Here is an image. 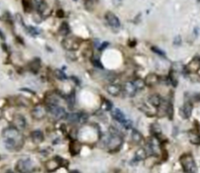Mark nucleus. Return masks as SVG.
I'll list each match as a JSON object with an SVG mask.
<instances>
[{
    "label": "nucleus",
    "mask_w": 200,
    "mask_h": 173,
    "mask_svg": "<svg viewBox=\"0 0 200 173\" xmlns=\"http://www.w3.org/2000/svg\"><path fill=\"white\" fill-rule=\"evenodd\" d=\"M4 145L8 150H18L24 144V137L14 127L5 129L2 134Z\"/></svg>",
    "instance_id": "nucleus-1"
},
{
    "label": "nucleus",
    "mask_w": 200,
    "mask_h": 173,
    "mask_svg": "<svg viewBox=\"0 0 200 173\" xmlns=\"http://www.w3.org/2000/svg\"><path fill=\"white\" fill-rule=\"evenodd\" d=\"M122 143H124V141H122L121 136H119L116 132L115 133H110L109 136L105 140V145L110 151L118 150L121 147Z\"/></svg>",
    "instance_id": "nucleus-2"
},
{
    "label": "nucleus",
    "mask_w": 200,
    "mask_h": 173,
    "mask_svg": "<svg viewBox=\"0 0 200 173\" xmlns=\"http://www.w3.org/2000/svg\"><path fill=\"white\" fill-rule=\"evenodd\" d=\"M182 168L186 173H195L196 172V164L194 161L193 157L191 155H184L180 159Z\"/></svg>",
    "instance_id": "nucleus-3"
},
{
    "label": "nucleus",
    "mask_w": 200,
    "mask_h": 173,
    "mask_svg": "<svg viewBox=\"0 0 200 173\" xmlns=\"http://www.w3.org/2000/svg\"><path fill=\"white\" fill-rule=\"evenodd\" d=\"M16 170L19 173H32L33 171V164L29 158H21L16 163Z\"/></svg>",
    "instance_id": "nucleus-4"
},
{
    "label": "nucleus",
    "mask_w": 200,
    "mask_h": 173,
    "mask_svg": "<svg viewBox=\"0 0 200 173\" xmlns=\"http://www.w3.org/2000/svg\"><path fill=\"white\" fill-rule=\"evenodd\" d=\"M82 43V40L79 39V38H66L65 40H63L62 46L64 47V49L67 51H76L79 49Z\"/></svg>",
    "instance_id": "nucleus-5"
},
{
    "label": "nucleus",
    "mask_w": 200,
    "mask_h": 173,
    "mask_svg": "<svg viewBox=\"0 0 200 173\" xmlns=\"http://www.w3.org/2000/svg\"><path fill=\"white\" fill-rule=\"evenodd\" d=\"M48 113H50V116L55 119H62L64 118H67V113L65 108L61 107L59 105H51L47 106Z\"/></svg>",
    "instance_id": "nucleus-6"
},
{
    "label": "nucleus",
    "mask_w": 200,
    "mask_h": 173,
    "mask_svg": "<svg viewBox=\"0 0 200 173\" xmlns=\"http://www.w3.org/2000/svg\"><path fill=\"white\" fill-rule=\"evenodd\" d=\"M47 106L43 105V104H38L32 110V116L35 119H43L47 114Z\"/></svg>",
    "instance_id": "nucleus-7"
},
{
    "label": "nucleus",
    "mask_w": 200,
    "mask_h": 173,
    "mask_svg": "<svg viewBox=\"0 0 200 173\" xmlns=\"http://www.w3.org/2000/svg\"><path fill=\"white\" fill-rule=\"evenodd\" d=\"M185 70L188 73H195L200 71V57L196 56L192 59L190 62L187 64L185 67Z\"/></svg>",
    "instance_id": "nucleus-8"
},
{
    "label": "nucleus",
    "mask_w": 200,
    "mask_h": 173,
    "mask_svg": "<svg viewBox=\"0 0 200 173\" xmlns=\"http://www.w3.org/2000/svg\"><path fill=\"white\" fill-rule=\"evenodd\" d=\"M110 113H111L112 119H115V121H116L117 123H119L121 126L125 123V121H126V119H127L126 116H125V114L122 113L119 108L113 107L111 109V111H110Z\"/></svg>",
    "instance_id": "nucleus-9"
},
{
    "label": "nucleus",
    "mask_w": 200,
    "mask_h": 173,
    "mask_svg": "<svg viewBox=\"0 0 200 173\" xmlns=\"http://www.w3.org/2000/svg\"><path fill=\"white\" fill-rule=\"evenodd\" d=\"M122 90H124L125 95L129 96V97H132V96H135L138 91L137 89V87H135L133 81H127V82H125Z\"/></svg>",
    "instance_id": "nucleus-10"
},
{
    "label": "nucleus",
    "mask_w": 200,
    "mask_h": 173,
    "mask_svg": "<svg viewBox=\"0 0 200 173\" xmlns=\"http://www.w3.org/2000/svg\"><path fill=\"white\" fill-rule=\"evenodd\" d=\"M105 18H106L107 24L111 27H113V29H117V27H120L119 18L114 13H112V12H107L106 15H105Z\"/></svg>",
    "instance_id": "nucleus-11"
},
{
    "label": "nucleus",
    "mask_w": 200,
    "mask_h": 173,
    "mask_svg": "<svg viewBox=\"0 0 200 173\" xmlns=\"http://www.w3.org/2000/svg\"><path fill=\"white\" fill-rule=\"evenodd\" d=\"M12 123L14 124V128H16L17 130H24L26 127V121L22 116L20 114H16V116L13 118V121Z\"/></svg>",
    "instance_id": "nucleus-12"
},
{
    "label": "nucleus",
    "mask_w": 200,
    "mask_h": 173,
    "mask_svg": "<svg viewBox=\"0 0 200 173\" xmlns=\"http://www.w3.org/2000/svg\"><path fill=\"white\" fill-rule=\"evenodd\" d=\"M46 103H47V106L51 105H58L59 103V96L57 93L55 92H49L47 95H46Z\"/></svg>",
    "instance_id": "nucleus-13"
},
{
    "label": "nucleus",
    "mask_w": 200,
    "mask_h": 173,
    "mask_svg": "<svg viewBox=\"0 0 200 173\" xmlns=\"http://www.w3.org/2000/svg\"><path fill=\"white\" fill-rule=\"evenodd\" d=\"M192 114V104L190 102H186L180 108V116L183 119H189Z\"/></svg>",
    "instance_id": "nucleus-14"
},
{
    "label": "nucleus",
    "mask_w": 200,
    "mask_h": 173,
    "mask_svg": "<svg viewBox=\"0 0 200 173\" xmlns=\"http://www.w3.org/2000/svg\"><path fill=\"white\" fill-rule=\"evenodd\" d=\"M106 91L112 96H118L121 93L122 88L118 84H108L106 86Z\"/></svg>",
    "instance_id": "nucleus-15"
},
{
    "label": "nucleus",
    "mask_w": 200,
    "mask_h": 173,
    "mask_svg": "<svg viewBox=\"0 0 200 173\" xmlns=\"http://www.w3.org/2000/svg\"><path fill=\"white\" fill-rule=\"evenodd\" d=\"M159 81H160L159 76L157 74L151 73V74H148L147 77L145 78V84L147 86H154V85L158 84Z\"/></svg>",
    "instance_id": "nucleus-16"
},
{
    "label": "nucleus",
    "mask_w": 200,
    "mask_h": 173,
    "mask_svg": "<svg viewBox=\"0 0 200 173\" xmlns=\"http://www.w3.org/2000/svg\"><path fill=\"white\" fill-rule=\"evenodd\" d=\"M45 167L48 172H53V171H56V170L60 167V164L58 163V161L56 160V158H54V159H51L46 162Z\"/></svg>",
    "instance_id": "nucleus-17"
},
{
    "label": "nucleus",
    "mask_w": 200,
    "mask_h": 173,
    "mask_svg": "<svg viewBox=\"0 0 200 173\" xmlns=\"http://www.w3.org/2000/svg\"><path fill=\"white\" fill-rule=\"evenodd\" d=\"M69 151L72 156H76L81 151V144L78 143V141H72L69 146Z\"/></svg>",
    "instance_id": "nucleus-18"
},
{
    "label": "nucleus",
    "mask_w": 200,
    "mask_h": 173,
    "mask_svg": "<svg viewBox=\"0 0 200 173\" xmlns=\"http://www.w3.org/2000/svg\"><path fill=\"white\" fill-rule=\"evenodd\" d=\"M149 102L152 106H155V107H159V106L162 104L163 99L161 98L160 95L158 94H152V95L149 96Z\"/></svg>",
    "instance_id": "nucleus-19"
},
{
    "label": "nucleus",
    "mask_w": 200,
    "mask_h": 173,
    "mask_svg": "<svg viewBox=\"0 0 200 173\" xmlns=\"http://www.w3.org/2000/svg\"><path fill=\"white\" fill-rule=\"evenodd\" d=\"M147 156H148L147 150L143 149V148H140L137 150V152H135V159L137 160V161H143V160H145L147 158Z\"/></svg>",
    "instance_id": "nucleus-20"
},
{
    "label": "nucleus",
    "mask_w": 200,
    "mask_h": 173,
    "mask_svg": "<svg viewBox=\"0 0 200 173\" xmlns=\"http://www.w3.org/2000/svg\"><path fill=\"white\" fill-rule=\"evenodd\" d=\"M32 5L38 12H43L47 7V4L45 3L43 0H32Z\"/></svg>",
    "instance_id": "nucleus-21"
},
{
    "label": "nucleus",
    "mask_w": 200,
    "mask_h": 173,
    "mask_svg": "<svg viewBox=\"0 0 200 173\" xmlns=\"http://www.w3.org/2000/svg\"><path fill=\"white\" fill-rule=\"evenodd\" d=\"M32 139L35 143H42L43 141V134L42 131H33L32 133Z\"/></svg>",
    "instance_id": "nucleus-22"
},
{
    "label": "nucleus",
    "mask_w": 200,
    "mask_h": 173,
    "mask_svg": "<svg viewBox=\"0 0 200 173\" xmlns=\"http://www.w3.org/2000/svg\"><path fill=\"white\" fill-rule=\"evenodd\" d=\"M70 32H71V29H70V25L68 24V22H62V24L59 27V32H60V35L66 37V35L70 34Z\"/></svg>",
    "instance_id": "nucleus-23"
},
{
    "label": "nucleus",
    "mask_w": 200,
    "mask_h": 173,
    "mask_svg": "<svg viewBox=\"0 0 200 173\" xmlns=\"http://www.w3.org/2000/svg\"><path fill=\"white\" fill-rule=\"evenodd\" d=\"M150 130L152 132L153 136L156 137V138H159L162 135V129L158 124H152V126L150 127Z\"/></svg>",
    "instance_id": "nucleus-24"
},
{
    "label": "nucleus",
    "mask_w": 200,
    "mask_h": 173,
    "mask_svg": "<svg viewBox=\"0 0 200 173\" xmlns=\"http://www.w3.org/2000/svg\"><path fill=\"white\" fill-rule=\"evenodd\" d=\"M132 140L133 143L135 144H140V142L143 141V136L138 130H132Z\"/></svg>",
    "instance_id": "nucleus-25"
},
{
    "label": "nucleus",
    "mask_w": 200,
    "mask_h": 173,
    "mask_svg": "<svg viewBox=\"0 0 200 173\" xmlns=\"http://www.w3.org/2000/svg\"><path fill=\"white\" fill-rule=\"evenodd\" d=\"M101 109L105 111H111L112 109V103L110 102L108 99L103 98L101 101Z\"/></svg>",
    "instance_id": "nucleus-26"
},
{
    "label": "nucleus",
    "mask_w": 200,
    "mask_h": 173,
    "mask_svg": "<svg viewBox=\"0 0 200 173\" xmlns=\"http://www.w3.org/2000/svg\"><path fill=\"white\" fill-rule=\"evenodd\" d=\"M79 118H80V113H70L69 116H67V119L69 123L71 124H79Z\"/></svg>",
    "instance_id": "nucleus-27"
},
{
    "label": "nucleus",
    "mask_w": 200,
    "mask_h": 173,
    "mask_svg": "<svg viewBox=\"0 0 200 173\" xmlns=\"http://www.w3.org/2000/svg\"><path fill=\"white\" fill-rule=\"evenodd\" d=\"M40 61L38 59H35L29 64V69L32 70L33 73H37L38 71L40 70Z\"/></svg>",
    "instance_id": "nucleus-28"
},
{
    "label": "nucleus",
    "mask_w": 200,
    "mask_h": 173,
    "mask_svg": "<svg viewBox=\"0 0 200 173\" xmlns=\"http://www.w3.org/2000/svg\"><path fill=\"white\" fill-rule=\"evenodd\" d=\"M133 83H135V87H137L138 90H142V89H143V87L146 86L145 80L140 79V78H138V79L133 80Z\"/></svg>",
    "instance_id": "nucleus-29"
},
{
    "label": "nucleus",
    "mask_w": 200,
    "mask_h": 173,
    "mask_svg": "<svg viewBox=\"0 0 200 173\" xmlns=\"http://www.w3.org/2000/svg\"><path fill=\"white\" fill-rule=\"evenodd\" d=\"M55 75H56V77H57L58 79H60V80H65V79H67L66 74L63 72L62 70H59V69L55 70Z\"/></svg>",
    "instance_id": "nucleus-30"
},
{
    "label": "nucleus",
    "mask_w": 200,
    "mask_h": 173,
    "mask_svg": "<svg viewBox=\"0 0 200 173\" xmlns=\"http://www.w3.org/2000/svg\"><path fill=\"white\" fill-rule=\"evenodd\" d=\"M22 4H24V8L26 12H29L32 10V3L29 2V0H22Z\"/></svg>",
    "instance_id": "nucleus-31"
},
{
    "label": "nucleus",
    "mask_w": 200,
    "mask_h": 173,
    "mask_svg": "<svg viewBox=\"0 0 200 173\" xmlns=\"http://www.w3.org/2000/svg\"><path fill=\"white\" fill-rule=\"evenodd\" d=\"M190 140L193 144H200V135L192 134L190 136Z\"/></svg>",
    "instance_id": "nucleus-32"
},
{
    "label": "nucleus",
    "mask_w": 200,
    "mask_h": 173,
    "mask_svg": "<svg viewBox=\"0 0 200 173\" xmlns=\"http://www.w3.org/2000/svg\"><path fill=\"white\" fill-rule=\"evenodd\" d=\"M55 158H56V160H57V161H58V163L60 164V166H61V165H62V166H65V167L68 166V161H67V160L63 159V158H61L60 156H56Z\"/></svg>",
    "instance_id": "nucleus-33"
},
{
    "label": "nucleus",
    "mask_w": 200,
    "mask_h": 173,
    "mask_svg": "<svg viewBox=\"0 0 200 173\" xmlns=\"http://www.w3.org/2000/svg\"><path fill=\"white\" fill-rule=\"evenodd\" d=\"M152 51L154 53H156L157 55L161 56V57H165V52L162 50H160V49H158L157 47H152Z\"/></svg>",
    "instance_id": "nucleus-34"
},
{
    "label": "nucleus",
    "mask_w": 200,
    "mask_h": 173,
    "mask_svg": "<svg viewBox=\"0 0 200 173\" xmlns=\"http://www.w3.org/2000/svg\"><path fill=\"white\" fill-rule=\"evenodd\" d=\"M27 29H29V34L32 35H38V34H40V30H38V29H35V27H27Z\"/></svg>",
    "instance_id": "nucleus-35"
},
{
    "label": "nucleus",
    "mask_w": 200,
    "mask_h": 173,
    "mask_svg": "<svg viewBox=\"0 0 200 173\" xmlns=\"http://www.w3.org/2000/svg\"><path fill=\"white\" fill-rule=\"evenodd\" d=\"M92 63H93L94 66H96V67L100 68V69H101V68H103V66L101 65V63H100V61H99L98 58H96V57L92 58Z\"/></svg>",
    "instance_id": "nucleus-36"
},
{
    "label": "nucleus",
    "mask_w": 200,
    "mask_h": 173,
    "mask_svg": "<svg viewBox=\"0 0 200 173\" xmlns=\"http://www.w3.org/2000/svg\"><path fill=\"white\" fill-rule=\"evenodd\" d=\"M181 37L180 35H178V37H176L175 39H174V45L175 46H179V45H181Z\"/></svg>",
    "instance_id": "nucleus-37"
},
{
    "label": "nucleus",
    "mask_w": 200,
    "mask_h": 173,
    "mask_svg": "<svg viewBox=\"0 0 200 173\" xmlns=\"http://www.w3.org/2000/svg\"><path fill=\"white\" fill-rule=\"evenodd\" d=\"M112 3H113V5L115 7H118V6L121 5L122 0H112Z\"/></svg>",
    "instance_id": "nucleus-38"
},
{
    "label": "nucleus",
    "mask_w": 200,
    "mask_h": 173,
    "mask_svg": "<svg viewBox=\"0 0 200 173\" xmlns=\"http://www.w3.org/2000/svg\"><path fill=\"white\" fill-rule=\"evenodd\" d=\"M108 45H109V44H108V43H106V42L103 43V44H101V45H100V47H99V51H103V50H105V49H106V47H107V46H108Z\"/></svg>",
    "instance_id": "nucleus-39"
},
{
    "label": "nucleus",
    "mask_w": 200,
    "mask_h": 173,
    "mask_svg": "<svg viewBox=\"0 0 200 173\" xmlns=\"http://www.w3.org/2000/svg\"><path fill=\"white\" fill-rule=\"evenodd\" d=\"M57 15H58V17H63L64 16V11L61 9H59L57 11Z\"/></svg>",
    "instance_id": "nucleus-40"
},
{
    "label": "nucleus",
    "mask_w": 200,
    "mask_h": 173,
    "mask_svg": "<svg viewBox=\"0 0 200 173\" xmlns=\"http://www.w3.org/2000/svg\"><path fill=\"white\" fill-rule=\"evenodd\" d=\"M0 38H1V40H5V35H3V32H1V30H0Z\"/></svg>",
    "instance_id": "nucleus-41"
},
{
    "label": "nucleus",
    "mask_w": 200,
    "mask_h": 173,
    "mask_svg": "<svg viewBox=\"0 0 200 173\" xmlns=\"http://www.w3.org/2000/svg\"><path fill=\"white\" fill-rule=\"evenodd\" d=\"M70 173H80V172H79L78 170H72Z\"/></svg>",
    "instance_id": "nucleus-42"
},
{
    "label": "nucleus",
    "mask_w": 200,
    "mask_h": 173,
    "mask_svg": "<svg viewBox=\"0 0 200 173\" xmlns=\"http://www.w3.org/2000/svg\"><path fill=\"white\" fill-rule=\"evenodd\" d=\"M7 173H13V172H11V171H8V172H7Z\"/></svg>",
    "instance_id": "nucleus-43"
}]
</instances>
